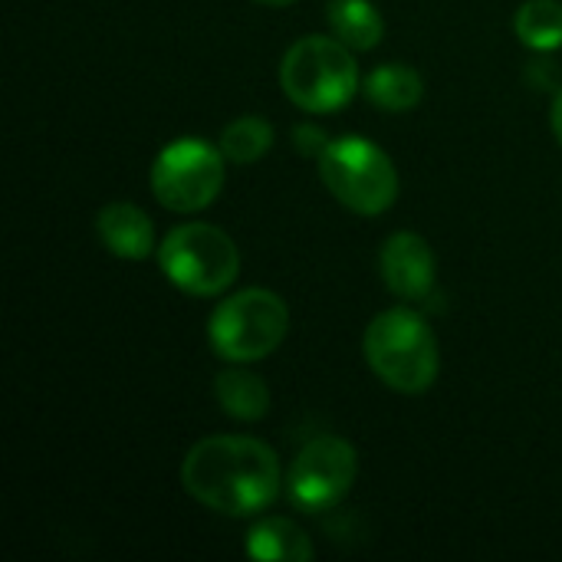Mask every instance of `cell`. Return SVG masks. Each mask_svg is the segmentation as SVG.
<instances>
[{
  "instance_id": "cell-6",
  "label": "cell",
  "mask_w": 562,
  "mask_h": 562,
  "mask_svg": "<svg viewBox=\"0 0 562 562\" xmlns=\"http://www.w3.org/2000/svg\"><path fill=\"white\" fill-rule=\"evenodd\" d=\"M286 333H290L286 303L273 290H260V286L231 293L214 306L207 319L211 349L234 366L267 359L270 352H277Z\"/></svg>"
},
{
  "instance_id": "cell-8",
  "label": "cell",
  "mask_w": 562,
  "mask_h": 562,
  "mask_svg": "<svg viewBox=\"0 0 562 562\" xmlns=\"http://www.w3.org/2000/svg\"><path fill=\"white\" fill-rule=\"evenodd\" d=\"M359 474V454L346 438L323 435L310 441L286 474V497L303 514H326L346 501Z\"/></svg>"
},
{
  "instance_id": "cell-2",
  "label": "cell",
  "mask_w": 562,
  "mask_h": 562,
  "mask_svg": "<svg viewBox=\"0 0 562 562\" xmlns=\"http://www.w3.org/2000/svg\"><path fill=\"white\" fill-rule=\"evenodd\" d=\"M362 356L375 379L402 395L428 392L441 372L438 339L428 319L408 306L385 310L369 323L362 336Z\"/></svg>"
},
{
  "instance_id": "cell-3",
  "label": "cell",
  "mask_w": 562,
  "mask_h": 562,
  "mask_svg": "<svg viewBox=\"0 0 562 562\" xmlns=\"http://www.w3.org/2000/svg\"><path fill=\"white\" fill-rule=\"evenodd\" d=\"M280 89L296 109L326 115L352 102V95L362 89V72L342 40L303 36L283 53Z\"/></svg>"
},
{
  "instance_id": "cell-9",
  "label": "cell",
  "mask_w": 562,
  "mask_h": 562,
  "mask_svg": "<svg viewBox=\"0 0 562 562\" xmlns=\"http://www.w3.org/2000/svg\"><path fill=\"white\" fill-rule=\"evenodd\" d=\"M379 270H382L385 286L398 300H408V303L428 300L431 290H435V277H438L431 244L422 234H412V231H398L382 244Z\"/></svg>"
},
{
  "instance_id": "cell-18",
  "label": "cell",
  "mask_w": 562,
  "mask_h": 562,
  "mask_svg": "<svg viewBox=\"0 0 562 562\" xmlns=\"http://www.w3.org/2000/svg\"><path fill=\"white\" fill-rule=\"evenodd\" d=\"M550 125H553V135H557V142L562 145V89L557 92V99H553V109H550Z\"/></svg>"
},
{
  "instance_id": "cell-13",
  "label": "cell",
  "mask_w": 562,
  "mask_h": 562,
  "mask_svg": "<svg viewBox=\"0 0 562 562\" xmlns=\"http://www.w3.org/2000/svg\"><path fill=\"white\" fill-rule=\"evenodd\" d=\"M214 398L221 405V412L227 418H237V422H260L267 412H270V389L260 375L234 366V369H224L217 379H214Z\"/></svg>"
},
{
  "instance_id": "cell-10",
  "label": "cell",
  "mask_w": 562,
  "mask_h": 562,
  "mask_svg": "<svg viewBox=\"0 0 562 562\" xmlns=\"http://www.w3.org/2000/svg\"><path fill=\"white\" fill-rule=\"evenodd\" d=\"M95 234L112 257L145 260L155 254V224L138 204H128V201L105 204L95 214Z\"/></svg>"
},
{
  "instance_id": "cell-5",
  "label": "cell",
  "mask_w": 562,
  "mask_h": 562,
  "mask_svg": "<svg viewBox=\"0 0 562 562\" xmlns=\"http://www.w3.org/2000/svg\"><path fill=\"white\" fill-rule=\"evenodd\" d=\"M158 267L188 296H221L240 277V250L227 231L188 221L171 227L158 244Z\"/></svg>"
},
{
  "instance_id": "cell-7",
  "label": "cell",
  "mask_w": 562,
  "mask_h": 562,
  "mask_svg": "<svg viewBox=\"0 0 562 562\" xmlns=\"http://www.w3.org/2000/svg\"><path fill=\"white\" fill-rule=\"evenodd\" d=\"M224 151L207 138L184 135L168 142L151 161V194L175 214H198L211 207L224 188Z\"/></svg>"
},
{
  "instance_id": "cell-1",
  "label": "cell",
  "mask_w": 562,
  "mask_h": 562,
  "mask_svg": "<svg viewBox=\"0 0 562 562\" xmlns=\"http://www.w3.org/2000/svg\"><path fill=\"white\" fill-rule=\"evenodd\" d=\"M181 484L214 514L257 517L280 497L283 471L270 445L244 435H214L184 454Z\"/></svg>"
},
{
  "instance_id": "cell-16",
  "label": "cell",
  "mask_w": 562,
  "mask_h": 562,
  "mask_svg": "<svg viewBox=\"0 0 562 562\" xmlns=\"http://www.w3.org/2000/svg\"><path fill=\"white\" fill-rule=\"evenodd\" d=\"M221 151L234 165H254L273 148V125L260 115H240L224 125L221 132Z\"/></svg>"
},
{
  "instance_id": "cell-11",
  "label": "cell",
  "mask_w": 562,
  "mask_h": 562,
  "mask_svg": "<svg viewBox=\"0 0 562 562\" xmlns=\"http://www.w3.org/2000/svg\"><path fill=\"white\" fill-rule=\"evenodd\" d=\"M316 547L310 533L290 517H263L247 533V557L260 562H306Z\"/></svg>"
},
{
  "instance_id": "cell-14",
  "label": "cell",
  "mask_w": 562,
  "mask_h": 562,
  "mask_svg": "<svg viewBox=\"0 0 562 562\" xmlns=\"http://www.w3.org/2000/svg\"><path fill=\"white\" fill-rule=\"evenodd\" d=\"M329 30L352 53H366L382 43L385 20L372 0H333L329 3Z\"/></svg>"
},
{
  "instance_id": "cell-15",
  "label": "cell",
  "mask_w": 562,
  "mask_h": 562,
  "mask_svg": "<svg viewBox=\"0 0 562 562\" xmlns=\"http://www.w3.org/2000/svg\"><path fill=\"white\" fill-rule=\"evenodd\" d=\"M514 30L524 46L550 53L562 46V3L560 0H527L517 10Z\"/></svg>"
},
{
  "instance_id": "cell-12",
  "label": "cell",
  "mask_w": 562,
  "mask_h": 562,
  "mask_svg": "<svg viewBox=\"0 0 562 562\" xmlns=\"http://www.w3.org/2000/svg\"><path fill=\"white\" fill-rule=\"evenodd\" d=\"M362 92L382 112H412L425 99V79L408 63H382L362 79Z\"/></svg>"
},
{
  "instance_id": "cell-17",
  "label": "cell",
  "mask_w": 562,
  "mask_h": 562,
  "mask_svg": "<svg viewBox=\"0 0 562 562\" xmlns=\"http://www.w3.org/2000/svg\"><path fill=\"white\" fill-rule=\"evenodd\" d=\"M326 145H329V135H326L323 128H316V125H300V128H296V148H300L303 155L319 158Z\"/></svg>"
},
{
  "instance_id": "cell-4",
  "label": "cell",
  "mask_w": 562,
  "mask_h": 562,
  "mask_svg": "<svg viewBox=\"0 0 562 562\" xmlns=\"http://www.w3.org/2000/svg\"><path fill=\"white\" fill-rule=\"evenodd\" d=\"M319 178L329 194L352 214L375 217L398 201L395 161L362 135H339L319 155Z\"/></svg>"
},
{
  "instance_id": "cell-19",
  "label": "cell",
  "mask_w": 562,
  "mask_h": 562,
  "mask_svg": "<svg viewBox=\"0 0 562 562\" xmlns=\"http://www.w3.org/2000/svg\"><path fill=\"white\" fill-rule=\"evenodd\" d=\"M254 3H263V7H290L296 0H254Z\"/></svg>"
}]
</instances>
